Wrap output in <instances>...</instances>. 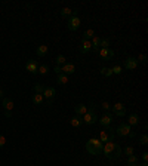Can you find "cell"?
<instances>
[{"instance_id":"obj_1","label":"cell","mask_w":148,"mask_h":166,"mask_svg":"<svg viewBox=\"0 0 148 166\" xmlns=\"http://www.w3.org/2000/svg\"><path fill=\"white\" fill-rule=\"evenodd\" d=\"M104 154H105V157L107 159H110V160H117L120 156H121V148H120L119 144L116 143H105V145H104Z\"/></svg>"},{"instance_id":"obj_2","label":"cell","mask_w":148,"mask_h":166,"mask_svg":"<svg viewBox=\"0 0 148 166\" xmlns=\"http://www.w3.org/2000/svg\"><path fill=\"white\" fill-rule=\"evenodd\" d=\"M102 148H104V143L99 141V138H91L87 143H86V150L87 153L92 156H98L102 153Z\"/></svg>"},{"instance_id":"obj_3","label":"cell","mask_w":148,"mask_h":166,"mask_svg":"<svg viewBox=\"0 0 148 166\" xmlns=\"http://www.w3.org/2000/svg\"><path fill=\"white\" fill-rule=\"evenodd\" d=\"M81 119H83V123L85 125H93V123H96L98 122V116L95 113V104H91L89 107H87V113L85 116H81Z\"/></svg>"},{"instance_id":"obj_4","label":"cell","mask_w":148,"mask_h":166,"mask_svg":"<svg viewBox=\"0 0 148 166\" xmlns=\"http://www.w3.org/2000/svg\"><path fill=\"white\" fill-rule=\"evenodd\" d=\"M114 137H116L114 129L113 128H110V126H107V128H104L102 131H101L99 141H101V143H111V141L114 139Z\"/></svg>"},{"instance_id":"obj_5","label":"cell","mask_w":148,"mask_h":166,"mask_svg":"<svg viewBox=\"0 0 148 166\" xmlns=\"http://www.w3.org/2000/svg\"><path fill=\"white\" fill-rule=\"evenodd\" d=\"M131 131H132V128L127 125V123H120V125L117 126V129H114V133L119 135V137H127Z\"/></svg>"},{"instance_id":"obj_6","label":"cell","mask_w":148,"mask_h":166,"mask_svg":"<svg viewBox=\"0 0 148 166\" xmlns=\"http://www.w3.org/2000/svg\"><path fill=\"white\" fill-rule=\"evenodd\" d=\"M113 117H114L113 113H110V111H105V113L102 114V117H101V119H98V122L101 123V126H102V128H107V126L111 125V122H113Z\"/></svg>"},{"instance_id":"obj_7","label":"cell","mask_w":148,"mask_h":166,"mask_svg":"<svg viewBox=\"0 0 148 166\" xmlns=\"http://www.w3.org/2000/svg\"><path fill=\"white\" fill-rule=\"evenodd\" d=\"M111 110H113V114L119 116V117L126 116V107L121 103H116L114 105H111Z\"/></svg>"},{"instance_id":"obj_8","label":"cell","mask_w":148,"mask_h":166,"mask_svg":"<svg viewBox=\"0 0 148 166\" xmlns=\"http://www.w3.org/2000/svg\"><path fill=\"white\" fill-rule=\"evenodd\" d=\"M57 97V91H55V88H52V86H49V88H45V91H43V98H46L47 99V103L52 104L53 103V98Z\"/></svg>"},{"instance_id":"obj_9","label":"cell","mask_w":148,"mask_h":166,"mask_svg":"<svg viewBox=\"0 0 148 166\" xmlns=\"http://www.w3.org/2000/svg\"><path fill=\"white\" fill-rule=\"evenodd\" d=\"M80 25H81V23H80V17H71L68 19V30H70V31H76V30H79Z\"/></svg>"},{"instance_id":"obj_10","label":"cell","mask_w":148,"mask_h":166,"mask_svg":"<svg viewBox=\"0 0 148 166\" xmlns=\"http://www.w3.org/2000/svg\"><path fill=\"white\" fill-rule=\"evenodd\" d=\"M37 68H39V64H37L36 59H30L28 63L25 64V70L31 74H37Z\"/></svg>"},{"instance_id":"obj_11","label":"cell","mask_w":148,"mask_h":166,"mask_svg":"<svg viewBox=\"0 0 148 166\" xmlns=\"http://www.w3.org/2000/svg\"><path fill=\"white\" fill-rule=\"evenodd\" d=\"M138 67V61H136V58H133V57H127L125 59V68L127 70H135Z\"/></svg>"},{"instance_id":"obj_12","label":"cell","mask_w":148,"mask_h":166,"mask_svg":"<svg viewBox=\"0 0 148 166\" xmlns=\"http://www.w3.org/2000/svg\"><path fill=\"white\" fill-rule=\"evenodd\" d=\"M98 53H99V57L104 58V59H107V61L114 57V51H113V49H110V48H108V49H99Z\"/></svg>"},{"instance_id":"obj_13","label":"cell","mask_w":148,"mask_h":166,"mask_svg":"<svg viewBox=\"0 0 148 166\" xmlns=\"http://www.w3.org/2000/svg\"><path fill=\"white\" fill-rule=\"evenodd\" d=\"M92 51V45H91V40H83L80 42V53H87V52Z\"/></svg>"},{"instance_id":"obj_14","label":"cell","mask_w":148,"mask_h":166,"mask_svg":"<svg viewBox=\"0 0 148 166\" xmlns=\"http://www.w3.org/2000/svg\"><path fill=\"white\" fill-rule=\"evenodd\" d=\"M61 68H62V74H67V76L73 74L74 71H76V67H74V64H71V63H65Z\"/></svg>"},{"instance_id":"obj_15","label":"cell","mask_w":148,"mask_h":166,"mask_svg":"<svg viewBox=\"0 0 148 166\" xmlns=\"http://www.w3.org/2000/svg\"><path fill=\"white\" fill-rule=\"evenodd\" d=\"M70 125L73 126V128H80V126L83 125V119H81V116L74 114L73 117L70 119Z\"/></svg>"},{"instance_id":"obj_16","label":"cell","mask_w":148,"mask_h":166,"mask_svg":"<svg viewBox=\"0 0 148 166\" xmlns=\"http://www.w3.org/2000/svg\"><path fill=\"white\" fill-rule=\"evenodd\" d=\"M74 111H76L77 116H85L86 113H87V107H86L85 104H77V105L74 107Z\"/></svg>"},{"instance_id":"obj_17","label":"cell","mask_w":148,"mask_h":166,"mask_svg":"<svg viewBox=\"0 0 148 166\" xmlns=\"http://www.w3.org/2000/svg\"><path fill=\"white\" fill-rule=\"evenodd\" d=\"M127 125L131 126V128H132V126L139 125V116L135 114V113H133V114H131L129 117H127Z\"/></svg>"},{"instance_id":"obj_18","label":"cell","mask_w":148,"mask_h":166,"mask_svg":"<svg viewBox=\"0 0 148 166\" xmlns=\"http://www.w3.org/2000/svg\"><path fill=\"white\" fill-rule=\"evenodd\" d=\"M3 107H5L6 111H12V108H13V101L7 97L3 98Z\"/></svg>"},{"instance_id":"obj_19","label":"cell","mask_w":148,"mask_h":166,"mask_svg":"<svg viewBox=\"0 0 148 166\" xmlns=\"http://www.w3.org/2000/svg\"><path fill=\"white\" fill-rule=\"evenodd\" d=\"M99 43H101V39L95 36V37L92 39V42H91V45H92V51H93V52H98V51H99Z\"/></svg>"},{"instance_id":"obj_20","label":"cell","mask_w":148,"mask_h":166,"mask_svg":"<svg viewBox=\"0 0 148 166\" xmlns=\"http://www.w3.org/2000/svg\"><path fill=\"white\" fill-rule=\"evenodd\" d=\"M47 46L46 45H42L37 48V51H36V53H37V57H45V55H47Z\"/></svg>"},{"instance_id":"obj_21","label":"cell","mask_w":148,"mask_h":166,"mask_svg":"<svg viewBox=\"0 0 148 166\" xmlns=\"http://www.w3.org/2000/svg\"><path fill=\"white\" fill-rule=\"evenodd\" d=\"M61 17L62 18H71L73 17V9H70V8H62L61 9Z\"/></svg>"},{"instance_id":"obj_22","label":"cell","mask_w":148,"mask_h":166,"mask_svg":"<svg viewBox=\"0 0 148 166\" xmlns=\"http://www.w3.org/2000/svg\"><path fill=\"white\" fill-rule=\"evenodd\" d=\"M126 165L127 166H136L138 165V157L135 154H132L127 157V162H126Z\"/></svg>"},{"instance_id":"obj_23","label":"cell","mask_w":148,"mask_h":166,"mask_svg":"<svg viewBox=\"0 0 148 166\" xmlns=\"http://www.w3.org/2000/svg\"><path fill=\"white\" fill-rule=\"evenodd\" d=\"M93 37H95V33H93V30L92 28H87L85 33H83V39H85V40H91V39H93Z\"/></svg>"},{"instance_id":"obj_24","label":"cell","mask_w":148,"mask_h":166,"mask_svg":"<svg viewBox=\"0 0 148 166\" xmlns=\"http://www.w3.org/2000/svg\"><path fill=\"white\" fill-rule=\"evenodd\" d=\"M43 99H45V98H43L42 93H34V95H33V103H34L36 105H40V104L43 103Z\"/></svg>"},{"instance_id":"obj_25","label":"cell","mask_w":148,"mask_h":166,"mask_svg":"<svg viewBox=\"0 0 148 166\" xmlns=\"http://www.w3.org/2000/svg\"><path fill=\"white\" fill-rule=\"evenodd\" d=\"M110 45H111L110 39H101V43H99V49H108Z\"/></svg>"},{"instance_id":"obj_26","label":"cell","mask_w":148,"mask_h":166,"mask_svg":"<svg viewBox=\"0 0 148 166\" xmlns=\"http://www.w3.org/2000/svg\"><path fill=\"white\" fill-rule=\"evenodd\" d=\"M99 73H101V76H104V77H111V76H113V73H111V68H108V67H102Z\"/></svg>"},{"instance_id":"obj_27","label":"cell","mask_w":148,"mask_h":166,"mask_svg":"<svg viewBox=\"0 0 148 166\" xmlns=\"http://www.w3.org/2000/svg\"><path fill=\"white\" fill-rule=\"evenodd\" d=\"M58 83H61V85H65V83H68V76L67 74H58Z\"/></svg>"},{"instance_id":"obj_28","label":"cell","mask_w":148,"mask_h":166,"mask_svg":"<svg viewBox=\"0 0 148 166\" xmlns=\"http://www.w3.org/2000/svg\"><path fill=\"white\" fill-rule=\"evenodd\" d=\"M47 71H49V67L47 65H39V68H37V73L39 74H42V76H45V74H47Z\"/></svg>"},{"instance_id":"obj_29","label":"cell","mask_w":148,"mask_h":166,"mask_svg":"<svg viewBox=\"0 0 148 166\" xmlns=\"http://www.w3.org/2000/svg\"><path fill=\"white\" fill-rule=\"evenodd\" d=\"M65 63H67V58L64 57V55H58L57 57V65H61V67H62Z\"/></svg>"},{"instance_id":"obj_30","label":"cell","mask_w":148,"mask_h":166,"mask_svg":"<svg viewBox=\"0 0 148 166\" xmlns=\"http://www.w3.org/2000/svg\"><path fill=\"white\" fill-rule=\"evenodd\" d=\"M133 153H135V148H133L132 145H126V147H125V154L129 157V156H132Z\"/></svg>"},{"instance_id":"obj_31","label":"cell","mask_w":148,"mask_h":166,"mask_svg":"<svg viewBox=\"0 0 148 166\" xmlns=\"http://www.w3.org/2000/svg\"><path fill=\"white\" fill-rule=\"evenodd\" d=\"M34 91H36V93H42V95H43V91H45V86H43V85H40V83H37V85L34 86Z\"/></svg>"},{"instance_id":"obj_32","label":"cell","mask_w":148,"mask_h":166,"mask_svg":"<svg viewBox=\"0 0 148 166\" xmlns=\"http://www.w3.org/2000/svg\"><path fill=\"white\" fill-rule=\"evenodd\" d=\"M139 143L142 144V145H147V144H148V135H147V133H144V135L139 137Z\"/></svg>"},{"instance_id":"obj_33","label":"cell","mask_w":148,"mask_h":166,"mask_svg":"<svg viewBox=\"0 0 148 166\" xmlns=\"http://www.w3.org/2000/svg\"><path fill=\"white\" fill-rule=\"evenodd\" d=\"M111 73H113V74H120V73H121V67H120V65H114L113 68H111Z\"/></svg>"},{"instance_id":"obj_34","label":"cell","mask_w":148,"mask_h":166,"mask_svg":"<svg viewBox=\"0 0 148 166\" xmlns=\"http://www.w3.org/2000/svg\"><path fill=\"white\" fill-rule=\"evenodd\" d=\"M136 61H138V64H139V63L145 64V63H147V57H145V55H139V57L136 58Z\"/></svg>"},{"instance_id":"obj_35","label":"cell","mask_w":148,"mask_h":166,"mask_svg":"<svg viewBox=\"0 0 148 166\" xmlns=\"http://www.w3.org/2000/svg\"><path fill=\"white\" fill-rule=\"evenodd\" d=\"M102 110H105V111H108V110H111V105H110V103H107V101H104V103H102Z\"/></svg>"},{"instance_id":"obj_36","label":"cell","mask_w":148,"mask_h":166,"mask_svg":"<svg viewBox=\"0 0 148 166\" xmlns=\"http://www.w3.org/2000/svg\"><path fill=\"white\" fill-rule=\"evenodd\" d=\"M53 71H55L57 74H61V73H62V68H61V65H55V68H53Z\"/></svg>"},{"instance_id":"obj_37","label":"cell","mask_w":148,"mask_h":166,"mask_svg":"<svg viewBox=\"0 0 148 166\" xmlns=\"http://www.w3.org/2000/svg\"><path fill=\"white\" fill-rule=\"evenodd\" d=\"M6 144V138L3 137V135H2V133H0V147H3V145H5Z\"/></svg>"},{"instance_id":"obj_38","label":"cell","mask_w":148,"mask_h":166,"mask_svg":"<svg viewBox=\"0 0 148 166\" xmlns=\"http://www.w3.org/2000/svg\"><path fill=\"white\" fill-rule=\"evenodd\" d=\"M142 160L148 163V153H147V151H145V153H142Z\"/></svg>"},{"instance_id":"obj_39","label":"cell","mask_w":148,"mask_h":166,"mask_svg":"<svg viewBox=\"0 0 148 166\" xmlns=\"http://www.w3.org/2000/svg\"><path fill=\"white\" fill-rule=\"evenodd\" d=\"M5 116L7 117V119H11V117H12V113H11V111H5Z\"/></svg>"},{"instance_id":"obj_40","label":"cell","mask_w":148,"mask_h":166,"mask_svg":"<svg viewBox=\"0 0 148 166\" xmlns=\"http://www.w3.org/2000/svg\"><path fill=\"white\" fill-rule=\"evenodd\" d=\"M136 166H148V163H147V162H142L141 165H136Z\"/></svg>"},{"instance_id":"obj_41","label":"cell","mask_w":148,"mask_h":166,"mask_svg":"<svg viewBox=\"0 0 148 166\" xmlns=\"http://www.w3.org/2000/svg\"><path fill=\"white\" fill-rule=\"evenodd\" d=\"M3 95H5V92H3V91H2V89H0V98H5V97H3Z\"/></svg>"}]
</instances>
